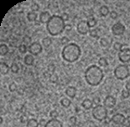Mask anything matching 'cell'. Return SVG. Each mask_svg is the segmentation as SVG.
I'll return each instance as SVG.
<instances>
[{"label": "cell", "instance_id": "8", "mask_svg": "<svg viewBox=\"0 0 130 127\" xmlns=\"http://www.w3.org/2000/svg\"><path fill=\"white\" fill-rule=\"evenodd\" d=\"M29 54L33 56H38L43 51V46L39 42H33L31 45L29 46Z\"/></svg>", "mask_w": 130, "mask_h": 127}, {"label": "cell", "instance_id": "9", "mask_svg": "<svg viewBox=\"0 0 130 127\" xmlns=\"http://www.w3.org/2000/svg\"><path fill=\"white\" fill-rule=\"evenodd\" d=\"M76 30H77V32L81 35H87L91 30L90 27L88 26L87 22L85 20H81L78 24H77Z\"/></svg>", "mask_w": 130, "mask_h": 127}, {"label": "cell", "instance_id": "30", "mask_svg": "<svg viewBox=\"0 0 130 127\" xmlns=\"http://www.w3.org/2000/svg\"><path fill=\"white\" fill-rule=\"evenodd\" d=\"M113 49L115 50V51H117L119 52L121 50H123V45L120 43V42H115L113 44Z\"/></svg>", "mask_w": 130, "mask_h": 127}, {"label": "cell", "instance_id": "4", "mask_svg": "<svg viewBox=\"0 0 130 127\" xmlns=\"http://www.w3.org/2000/svg\"><path fill=\"white\" fill-rule=\"evenodd\" d=\"M92 117L98 121H102L106 120L107 116V108L104 105H102V104H98V105L94 106L92 111Z\"/></svg>", "mask_w": 130, "mask_h": 127}, {"label": "cell", "instance_id": "36", "mask_svg": "<svg viewBox=\"0 0 130 127\" xmlns=\"http://www.w3.org/2000/svg\"><path fill=\"white\" fill-rule=\"evenodd\" d=\"M50 116L51 117V119H57V117L59 116V113L56 110H51L50 112Z\"/></svg>", "mask_w": 130, "mask_h": 127}, {"label": "cell", "instance_id": "35", "mask_svg": "<svg viewBox=\"0 0 130 127\" xmlns=\"http://www.w3.org/2000/svg\"><path fill=\"white\" fill-rule=\"evenodd\" d=\"M69 123H70L71 127L76 126V118L75 116H71L70 118V120H69Z\"/></svg>", "mask_w": 130, "mask_h": 127}, {"label": "cell", "instance_id": "13", "mask_svg": "<svg viewBox=\"0 0 130 127\" xmlns=\"http://www.w3.org/2000/svg\"><path fill=\"white\" fill-rule=\"evenodd\" d=\"M44 127H63V125L57 119H51L45 124Z\"/></svg>", "mask_w": 130, "mask_h": 127}, {"label": "cell", "instance_id": "33", "mask_svg": "<svg viewBox=\"0 0 130 127\" xmlns=\"http://www.w3.org/2000/svg\"><path fill=\"white\" fill-rule=\"evenodd\" d=\"M9 89L10 92H15L16 90H17V85H16L15 82H11L9 86Z\"/></svg>", "mask_w": 130, "mask_h": 127}, {"label": "cell", "instance_id": "12", "mask_svg": "<svg viewBox=\"0 0 130 127\" xmlns=\"http://www.w3.org/2000/svg\"><path fill=\"white\" fill-rule=\"evenodd\" d=\"M51 15L50 13L48 11H44V12H41L40 16H39V20H40L41 24H47L49 22V20H51Z\"/></svg>", "mask_w": 130, "mask_h": 127}, {"label": "cell", "instance_id": "24", "mask_svg": "<svg viewBox=\"0 0 130 127\" xmlns=\"http://www.w3.org/2000/svg\"><path fill=\"white\" fill-rule=\"evenodd\" d=\"M87 22L88 24V26H89L90 28H94V27L96 25V23H98V22H96V20L93 17V16H91V17L88 18Z\"/></svg>", "mask_w": 130, "mask_h": 127}, {"label": "cell", "instance_id": "19", "mask_svg": "<svg viewBox=\"0 0 130 127\" xmlns=\"http://www.w3.org/2000/svg\"><path fill=\"white\" fill-rule=\"evenodd\" d=\"M37 13L36 12H34V11H30L28 13H27V19L29 22H36L37 21Z\"/></svg>", "mask_w": 130, "mask_h": 127}, {"label": "cell", "instance_id": "20", "mask_svg": "<svg viewBox=\"0 0 130 127\" xmlns=\"http://www.w3.org/2000/svg\"><path fill=\"white\" fill-rule=\"evenodd\" d=\"M99 13L103 17H106L110 13V11H109V8L106 6V5H102V6L99 9Z\"/></svg>", "mask_w": 130, "mask_h": 127}, {"label": "cell", "instance_id": "32", "mask_svg": "<svg viewBox=\"0 0 130 127\" xmlns=\"http://www.w3.org/2000/svg\"><path fill=\"white\" fill-rule=\"evenodd\" d=\"M60 43H61L64 46H67L68 44H70V40H69L67 37L63 36L61 39H60Z\"/></svg>", "mask_w": 130, "mask_h": 127}, {"label": "cell", "instance_id": "27", "mask_svg": "<svg viewBox=\"0 0 130 127\" xmlns=\"http://www.w3.org/2000/svg\"><path fill=\"white\" fill-rule=\"evenodd\" d=\"M98 64H99L100 67H107V66L108 62H107V60L105 58V57H101V58L98 60Z\"/></svg>", "mask_w": 130, "mask_h": 127}, {"label": "cell", "instance_id": "2", "mask_svg": "<svg viewBox=\"0 0 130 127\" xmlns=\"http://www.w3.org/2000/svg\"><path fill=\"white\" fill-rule=\"evenodd\" d=\"M66 24L61 16L52 15L51 20L46 24V30L52 36H56L66 30Z\"/></svg>", "mask_w": 130, "mask_h": 127}, {"label": "cell", "instance_id": "6", "mask_svg": "<svg viewBox=\"0 0 130 127\" xmlns=\"http://www.w3.org/2000/svg\"><path fill=\"white\" fill-rule=\"evenodd\" d=\"M118 60L123 63H128L130 62V48L125 47L118 52Z\"/></svg>", "mask_w": 130, "mask_h": 127}, {"label": "cell", "instance_id": "40", "mask_svg": "<svg viewBox=\"0 0 130 127\" xmlns=\"http://www.w3.org/2000/svg\"><path fill=\"white\" fill-rule=\"evenodd\" d=\"M125 88H126V89L128 90V91H129V92H130V80H129V81L127 82V83H126V85H125Z\"/></svg>", "mask_w": 130, "mask_h": 127}, {"label": "cell", "instance_id": "39", "mask_svg": "<svg viewBox=\"0 0 130 127\" xmlns=\"http://www.w3.org/2000/svg\"><path fill=\"white\" fill-rule=\"evenodd\" d=\"M61 18L64 20V21L66 22V21H67L68 20H69V15H67L66 13H62V15H61Z\"/></svg>", "mask_w": 130, "mask_h": 127}, {"label": "cell", "instance_id": "15", "mask_svg": "<svg viewBox=\"0 0 130 127\" xmlns=\"http://www.w3.org/2000/svg\"><path fill=\"white\" fill-rule=\"evenodd\" d=\"M35 62V57L31 54H27L24 57V63L26 66H32Z\"/></svg>", "mask_w": 130, "mask_h": 127}, {"label": "cell", "instance_id": "37", "mask_svg": "<svg viewBox=\"0 0 130 127\" xmlns=\"http://www.w3.org/2000/svg\"><path fill=\"white\" fill-rule=\"evenodd\" d=\"M39 9H40V6H39V4H37V3L34 2L31 4V10L34 11V12H36V11H38Z\"/></svg>", "mask_w": 130, "mask_h": 127}, {"label": "cell", "instance_id": "28", "mask_svg": "<svg viewBox=\"0 0 130 127\" xmlns=\"http://www.w3.org/2000/svg\"><path fill=\"white\" fill-rule=\"evenodd\" d=\"M31 40H32L31 37L29 36V35H24V38H23V42H24V44L25 46H30V45H31V44L33 43V42H31Z\"/></svg>", "mask_w": 130, "mask_h": 127}, {"label": "cell", "instance_id": "18", "mask_svg": "<svg viewBox=\"0 0 130 127\" xmlns=\"http://www.w3.org/2000/svg\"><path fill=\"white\" fill-rule=\"evenodd\" d=\"M9 70H10L9 66L8 65L6 62L0 63V72H1L2 75H6V74L9 73Z\"/></svg>", "mask_w": 130, "mask_h": 127}, {"label": "cell", "instance_id": "22", "mask_svg": "<svg viewBox=\"0 0 130 127\" xmlns=\"http://www.w3.org/2000/svg\"><path fill=\"white\" fill-rule=\"evenodd\" d=\"M52 44V40L51 37H45L44 39L42 40V46H44L45 48H48L51 46V45Z\"/></svg>", "mask_w": 130, "mask_h": 127}, {"label": "cell", "instance_id": "5", "mask_svg": "<svg viewBox=\"0 0 130 127\" xmlns=\"http://www.w3.org/2000/svg\"><path fill=\"white\" fill-rule=\"evenodd\" d=\"M113 74H114L115 78L118 80H125L130 76L129 68L125 64H120L113 71Z\"/></svg>", "mask_w": 130, "mask_h": 127}, {"label": "cell", "instance_id": "31", "mask_svg": "<svg viewBox=\"0 0 130 127\" xmlns=\"http://www.w3.org/2000/svg\"><path fill=\"white\" fill-rule=\"evenodd\" d=\"M98 30H96V29H92V30H90V32H89V35H90V36L91 37H93V38H96V37H98Z\"/></svg>", "mask_w": 130, "mask_h": 127}, {"label": "cell", "instance_id": "34", "mask_svg": "<svg viewBox=\"0 0 130 127\" xmlns=\"http://www.w3.org/2000/svg\"><path fill=\"white\" fill-rule=\"evenodd\" d=\"M122 97H123V98H125V99L129 98L130 97V92L127 89H123V91H122Z\"/></svg>", "mask_w": 130, "mask_h": 127}, {"label": "cell", "instance_id": "3", "mask_svg": "<svg viewBox=\"0 0 130 127\" xmlns=\"http://www.w3.org/2000/svg\"><path fill=\"white\" fill-rule=\"evenodd\" d=\"M82 54V50L76 43H70L63 47L61 51V57L66 62L72 63L76 62L80 58Z\"/></svg>", "mask_w": 130, "mask_h": 127}, {"label": "cell", "instance_id": "43", "mask_svg": "<svg viewBox=\"0 0 130 127\" xmlns=\"http://www.w3.org/2000/svg\"><path fill=\"white\" fill-rule=\"evenodd\" d=\"M40 21H36L35 22V25H37V26H39V25H40Z\"/></svg>", "mask_w": 130, "mask_h": 127}, {"label": "cell", "instance_id": "11", "mask_svg": "<svg viewBox=\"0 0 130 127\" xmlns=\"http://www.w3.org/2000/svg\"><path fill=\"white\" fill-rule=\"evenodd\" d=\"M116 103H117V101H116V98L113 97V96H107L106 98H105L104 101H103V104H104V106L106 108H108V109H112L113 108L115 105H116Z\"/></svg>", "mask_w": 130, "mask_h": 127}, {"label": "cell", "instance_id": "26", "mask_svg": "<svg viewBox=\"0 0 130 127\" xmlns=\"http://www.w3.org/2000/svg\"><path fill=\"white\" fill-rule=\"evenodd\" d=\"M10 70L13 73H18L19 71V67L17 63H12L11 64V67H10Z\"/></svg>", "mask_w": 130, "mask_h": 127}, {"label": "cell", "instance_id": "1", "mask_svg": "<svg viewBox=\"0 0 130 127\" xmlns=\"http://www.w3.org/2000/svg\"><path fill=\"white\" fill-rule=\"evenodd\" d=\"M85 80L90 86H98L103 80L104 73L98 65H92L88 67L84 73Z\"/></svg>", "mask_w": 130, "mask_h": 127}, {"label": "cell", "instance_id": "38", "mask_svg": "<svg viewBox=\"0 0 130 127\" xmlns=\"http://www.w3.org/2000/svg\"><path fill=\"white\" fill-rule=\"evenodd\" d=\"M109 15H110V17H111V19H112V20H116V19L118 18V13L114 10L111 11Z\"/></svg>", "mask_w": 130, "mask_h": 127}, {"label": "cell", "instance_id": "14", "mask_svg": "<svg viewBox=\"0 0 130 127\" xmlns=\"http://www.w3.org/2000/svg\"><path fill=\"white\" fill-rule=\"evenodd\" d=\"M65 93H66V94L70 98H74L75 97H76L77 91H76V88H75V87L69 86V87L66 88Z\"/></svg>", "mask_w": 130, "mask_h": 127}, {"label": "cell", "instance_id": "29", "mask_svg": "<svg viewBox=\"0 0 130 127\" xmlns=\"http://www.w3.org/2000/svg\"><path fill=\"white\" fill-rule=\"evenodd\" d=\"M27 51H29V49L27 48V46H25L24 44H21V45L19 46V51L20 52L21 54H25Z\"/></svg>", "mask_w": 130, "mask_h": 127}, {"label": "cell", "instance_id": "23", "mask_svg": "<svg viewBox=\"0 0 130 127\" xmlns=\"http://www.w3.org/2000/svg\"><path fill=\"white\" fill-rule=\"evenodd\" d=\"M60 104L64 108H69L71 104V100L68 98H63L60 100Z\"/></svg>", "mask_w": 130, "mask_h": 127}, {"label": "cell", "instance_id": "44", "mask_svg": "<svg viewBox=\"0 0 130 127\" xmlns=\"http://www.w3.org/2000/svg\"><path fill=\"white\" fill-rule=\"evenodd\" d=\"M128 11H129V12H130V7L128 8Z\"/></svg>", "mask_w": 130, "mask_h": 127}, {"label": "cell", "instance_id": "10", "mask_svg": "<svg viewBox=\"0 0 130 127\" xmlns=\"http://www.w3.org/2000/svg\"><path fill=\"white\" fill-rule=\"evenodd\" d=\"M127 119L123 114H115L112 117V121L116 125H123L124 123L126 122Z\"/></svg>", "mask_w": 130, "mask_h": 127}, {"label": "cell", "instance_id": "17", "mask_svg": "<svg viewBox=\"0 0 130 127\" xmlns=\"http://www.w3.org/2000/svg\"><path fill=\"white\" fill-rule=\"evenodd\" d=\"M99 42H100V45H101L102 47L108 48L110 46V45H111L112 40L107 37H102L100 39V40H99Z\"/></svg>", "mask_w": 130, "mask_h": 127}, {"label": "cell", "instance_id": "21", "mask_svg": "<svg viewBox=\"0 0 130 127\" xmlns=\"http://www.w3.org/2000/svg\"><path fill=\"white\" fill-rule=\"evenodd\" d=\"M9 51V46H8L6 44H1V45H0V55H1L2 57L7 55Z\"/></svg>", "mask_w": 130, "mask_h": 127}, {"label": "cell", "instance_id": "16", "mask_svg": "<svg viewBox=\"0 0 130 127\" xmlns=\"http://www.w3.org/2000/svg\"><path fill=\"white\" fill-rule=\"evenodd\" d=\"M82 106L83 109H91L93 107V102L91 100L90 98H85L83 101H82ZM93 109V108H92Z\"/></svg>", "mask_w": 130, "mask_h": 127}, {"label": "cell", "instance_id": "7", "mask_svg": "<svg viewBox=\"0 0 130 127\" xmlns=\"http://www.w3.org/2000/svg\"><path fill=\"white\" fill-rule=\"evenodd\" d=\"M111 30H112V35H116V36H119V35L124 34L126 28H125V25L122 24L121 22H117V23H115L112 26Z\"/></svg>", "mask_w": 130, "mask_h": 127}, {"label": "cell", "instance_id": "25", "mask_svg": "<svg viewBox=\"0 0 130 127\" xmlns=\"http://www.w3.org/2000/svg\"><path fill=\"white\" fill-rule=\"evenodd\" d=\"M39 122L36 119H30L27 122V127H39Z\"/></svg>", "mask_w": 130, "mask_h": 127}, {"label": "cell", "instance_id": "41", "mask_svg": "<svg viewBox=\"0 0 130 127\" xmlns=\"http://www.w3.org/2000/svg\"><path fill=\"white\" fill-rule=\"evenodd\" d=\"M56 79H57V77H56V75H51V82H56Z\"/></svg>", "mask_w": 130, "mask_h": 127}, {"label": "cell", "instance_id": "42", "mask_svg": "<svg viewBox=\"0 0 130 127\" xmlns=\"http://www.w3.org/2000/svg\"><path fill=\"white\" fill-rule=\"evenodd\" d=\"M71 29H72V26H71V24H66V30H71Z\"/></svg>", "mask_w": 130, "mask_h": 127}]
</instances>
